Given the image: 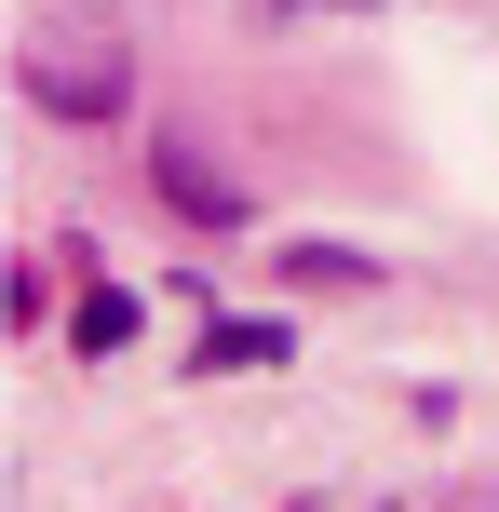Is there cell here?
Returning a JSON list of instances; mask_svg holds the SVG:
<instances>
[{"label":"cell","mask_w":499,"mask_h":512,"mask_svg":"<svg viewBox=\"0 0 499 512\" xmlns=\"http://www.w3.org/2000/svg\"><path fill=\"white\" fill-rule=\"evenodd\" d=\"M27 95L41 108H68V122H108V108H122V41H108V27H68V41H27Z\"/></svg>","instance_id":"obj_1"},{"label":"cell","mask_w":499,"mask_h":512,"mask_svg":"<svg viewBox=\"0 0 499 512\" xmlns=\"http://www.w3.org/2000/svg\"><path fill=\"white\" fill-rule=\"evenodd\" d=\"M149 189H162V203L189 216V230H257V203H243V189L216 176V162L189 149V135H149Z\"/></svg>","instance_id":"obj_2"},{"label":"cell","mask_w":499,"mask_h":512,"mask_svg":"<svg viewBox=\"0 0 499 512\" xmlns=\"http://www.w3.org/2000/svg\"><path fill=\"white\" fill-rule=\"evenodd\" d=\"M284 351H297V324H270V310H230V324L189 337V364H203V378H230V364H284Z\"/></svg>","instance_id":"obj_3"},{"label":"cell","mask_w":499,"mask_h":512,"mask_svg":"<svg viewBox=\"0 0 499 512\" xmlns=\"http://www.w3.org/2000/svg\"><path fill=\"white\" fill-rule=\"evenodd\" d=\"M284 283H324V297L365 283V297H378V256H351V243H284Z\"/></svg>","instance_id":"obj_4"},{"label":"cell","mask_w":499,"mask_h":512,"mask_svg":"<svg viewBox=\"0 0 499 512\" xmlns=\"http://www.w3.org/2000/svg\"><path fill=\"white\" fill-rule=\"evenodd\" d=\"M68 337H81V351H122V337H135V297H108V283H95V297H81V324H68Z\"/></svg>","instance_id":"obj_5"},{"label":"cell","mask_w":499,"mask_h":512,"mask_svg":"<svg viewBox=\"0 0 499 512\" xmlns=\"http://www.w3.org/2000/svg\"><path fill=\"white\" fill-rule=\"evenodd\" d=\"M257 14H365V0H257Z\"/></svg>","instance_id":"obj_6"}]
</instances>
